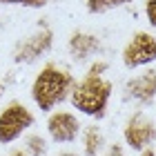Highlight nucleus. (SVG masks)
Listing matches in <instances>:
<instances>
[{"instance_id": "1", "label": "nucleus", "mask_w": 156, "mask_h": 156, "mask_svg": "<svg viewBox=\"0 0 156 156\" xmlns=\"http://www.w3.org/2000/svg\"><path fill=\"white\" fill-rule=\"evenodd\" d=\"M69 83H72L69 74L60 72L56 67H45L34 80V89H31L36 105L40 109H51L56 103H60L65 98Z\"/></svg>"}, {"instance_id": "2", "label": "nucleus", "mask_w": 156, "mask_h": 156, "mask_svg": "<svg viewBox=\"0 0 156 156\" xmlns=\"http://www.w3.org/2000/svg\"><path fill=\"white\" fill-rule=\"evenodd\" d=\"M109 91H112L109 83H105L98 76H87L74 89L72 101L85 114H103L105 105H107V98H109Z\"/></svg>"}, {"instance_id": "3", "label": "nucleus", "mask_w": 156, "mask_h": 156, "mask_svg": "<svg viewBox=\"0 0 156 156\" xmlns=\"http://www.w3.org/2000/svg\"><path fill=\"white\" fill-rule=\"evenodd\" d=\"M31 123H34V116L29 114V109L18 105V103H11L0 114V143H11Z\"/></svg>"}, {"instance_id": "4", "label": "nucleus", "mask_w": 156, "mask_h": 156, "mask_svg": "<svg viewBox=\"0 0 156 156\" xmlns=\"http://www.w3.org/2000/svg\"><path fill=\"white\" fill-rule=\"evenodd\" d=\"M152 60H156V38L150 34H136L123 51V62L134 69Z\"/></svg>"}, {"instance_id": "5", "label": "nucleus", "mask_w": 156, "mask_h": 156, "mask_svg": "<svg viewBox=\"0 0 156 156\" xmlns=\"http://www.w3.org/2000/svg\"><path fill=\"white\" fill-rule=\"evenodd\" d=\"M154 136H156V129H154L152 120H145L140 114L134 116L132 123H129V127L125 129V138H127V143H129L134 150H140V147H145Z\"/></svg>"}, {"instance_id": "6", "label": "nucleus", "mask_w": 156, "mask_h": 156, "mask_svg": "<svg viewBox=\"0 0 156 156\" xmlns=\"http://www.w3.org/2000/svg\"><path fill=\"white\" fill-rule=\"evenodd\" d=\"M49 134L54 140H74L78 134V120L67 112H58L49 118Z\"/></svg>"}, {"instance_id": "7", "label": "nucleus", "mask_w": 156, "mask_h": 156, "mask_svg": "<svg viewBox=\"0 0 156 156\" xmlns=\"http://www.w3.org/2000/svg\"><path fill=\"white\" fill-rule=\"evenodd\" d=\"M49 45H51V34H49V31H45V34H36V36L27 38L23 45L18 47V51H16V60H27V62L36 60V58H38L42 51H45Z\"/></svg>"}, {"instance_id": "8", "label": "nucleus", "mask_w": 156, "mask_h": 156, "mask_svg": "<svg viewBox=\"0 0 156 156\" xmlns=\"http://www.w3.org/2000/svg\"><path fill=\"white\" fill-rule=\"evenodd\" d=\"M127 89H129V94L134 98H138V101H150V98L156 94V72H145L136 78H132L129 83H127Z\"/></svg>"}, {"instance_id": "9", "label": "nucleus", "mask_w": 156, "mask_h": 156, "mask_svg": "<svg viewBox=\"0 0 156 156\" xmlns=\"http://www.w3.org/2000/svg\"><path fill=\"white\" fill-rule=\"evenodd\" d=\"M69 49H72L74 58H87L91 51H96L98 49V40L94 36H85V34H76L69 42Z\"/></svg>"}, {"instance_id": "10", "label": "nucleus", "mask_w": 156, "mask_h": 156, "mask_svg": "<svg viewBox=\"0 0 156 156\" xmlns=\"http://www.w3.org/2000/svg\"><path fill=\"white\" fill-rule=\"evenodd\" d=\"M129 2V0H87V7L89 11H105V9H112V7H120Z\"/></svg>"}, {"instance_id": "11", "label": "nucleus", "mask_w": 156, "mask_h": 156, "mask_svg": "<svg viewBox=\"0 0 156 156\" xmlns=\"http://www.w3.org/2000/svg\"><path fill=\"white\" fill-rule=\"evenodd\" d=\"M98 147H101V134L91 127L87 132V140H85V152H87V156H96Z\"/></svg>"}, {"instance_id": "12", "label": "nucleus", "mask_w": 156, "mask_h": 156, "mask_svg": "<svg viewBox=\"0 0 156 156\" xmlns=\"http://www.w3.org/2000/svg\"><path fill=\"white\" fill-rule=\"evenodd\" d=\"M29 145H31V152L36 154V156H40L42 152H45V140L38 138V136H31L29 138Z\"/></svg>"}, {"instance_id": "13", "label": "nucleus", "mask_w": 156, "mask_h": 156, "mask_svg": "<svg viewBox=\"0 0 156 156\" xmlns=\"http://www.w3.org/2000/svg\"><path fill=\"white\" fill-rule=\"evenodd\" d=\"M147 18L156 27V0H147Z\"/></svg>"}, {"instance_id": "14", "label": "nucleus", "mask_w": 156, "mask_h": 156, "mask_svg": "<svg viewBox=\"0 0 156 156\" xmlns=\"http://www.w3.org/2000/svg\"><path fill=\"white\" fill-rule=\"evenodd\" d=\"M7 2H18V5H40L42 0H7Z\"/></svg>"}, {"instance_id": "15", "label": "nucleus", "mask_w": 156, "mask_h": 156, "mask_svg": "<svg viewBox=\"0 0 156 156\" xmlns=\"http://www.w3.org/2000/svg\"><path fill=\"white\" fill-rule=\"evenodd\" d=\"M107 156H123V152H120L118 147H112V150L107 152Z\"/></svg>"}, {"instance_id": "16", "label": "nucleus", "mask_w": 156, "mask_h": 156, "mask_svg": "<svg viewBox=\"0 0 156 156\" xmlns=\"http://www.w3.org/2000/svg\"><path fill=\"white\" fill-rule=\"evenodd\" d=\"M11 156H25V154L23 152H16V154H11Z\"/></svg>"}, {"instance_id": "17", "label": "nucleus", "mask_w": 156, "mask_h": 156, "mask_svg": "<svg viewBox=\"0 0 156 156\" xmlns=\"http://www.w3.org/2000/svg\"><path fill=\"white\" fill-rule=\"evenodd\" d=\"M143 156H154V154H152V152H145V154H143Z\"/></svg>"}, {"instance_id": "18", "label": "nucleus", "mask_w": 156, "mask_h": 156, "mask_svg": "<svg viewBox=\"0 0 156 156\" xmlns=\"http://www.w3.org/2000/svg\"><path fill=\"white\" fill-rule=\"evenodd\" d=\"M62 156H74V154H62Z\"/></svg>"}, {"instance_id": "19", "label": "nucleus", "mask_w": 156, "mask_h": 156, "mask_svg": "<svg viewBox=\"0 0 156 156\" xmlns=\"http://www.w3.org/2000/svg\"><path fill=\"white\" fill-rule=\"evenodd\" d=\"M0 94H2V85H0Z\"/></svg>"}]
</instances>
